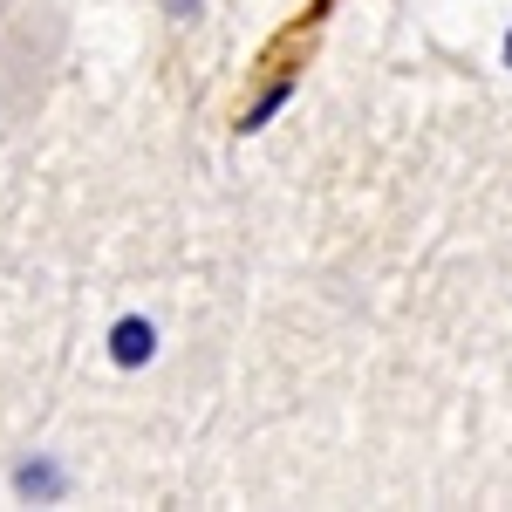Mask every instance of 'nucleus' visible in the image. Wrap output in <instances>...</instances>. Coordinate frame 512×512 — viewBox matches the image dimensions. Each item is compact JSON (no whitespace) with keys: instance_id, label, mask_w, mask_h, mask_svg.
Masks as SVG:
<instances>
[{"instance_id":"obj_1","label":"nucleus","mask_w":512,"mask_h":512,"mask_svg":"<svg viewBox=\"0 0 512 512\" xmlns=\"http://www.w3.org/2000/svg\"><path fill=\"white\" fill-rule=\"evenodd\" d=\"M158 349V335H151V321H117V335H110V355H117L123 369H137V362H151Z\"/></svg>"},{"instance_id":"obj_2","label":"nucleus","mask_w":512,"mask_h":512,"mask_svg":"<svg viewBox=\"0 0 512 512\" xmlns=\"http://www.w3.org/2000/svg\"><path fill=\"white\" fill-rule=\"evenodd\" d=\"M506 62H512V35H506Z\"/></svg>"}]
</instances>
